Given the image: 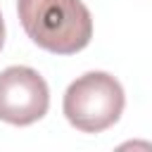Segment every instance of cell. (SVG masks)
I'll return each instance as SVG.
<instances>
[{
  "label": "cell",
  "mask_w": 152,
  "mask_h": 152,
  "mask_svg": "<svg viewBox=\"0 0 152 152\" xmlns=\"http://www.w3.org/2000/svg\"><path fill=\"white\" fill-rule=\"evenodd\" d=\"M26 36L52 55H76L93 38V17L81 0H17Z\"/></svg>",
  "instance_id": "obj_1"
},
{
  "label": "cell",
  "mask_w": 152,
  "mask_h": 152,
  "mask_svg": "<svg viewBox=\"0 0 152 152\" xmlns=\"http://www.w3.org/2000/svg\"><path fill=\"white\" fill-rule=\"evenodd\" d=\"M126 95L121 83L107 71L78 76L64 93V116L81 133H102L114 126L124 112Z\"/></svg>",
  "instance_id": "obj_2"
},
{
  "label": "cell",
  "mask_w": 152,
  "mask_h": 152,
  "mask_svg": "<svg viewBox=\"0 0 152 152\" xmlns=\"http://www.w3.org/2000/svg\"><path fill=\"white\" fill-rule=\"evenodd\" d=\"M50 90L45 78L31 66H7L0 71V119L12 126L36 124L48 114Z\"/></svg>",
  "instance_id": "obj_3"
},
{
  "label": "cell",
  "mask_w": 152,
  "mask_h": 152,
  "mask_svg": "<svg viewBox=\"0 0 152 152\" xmlns=\"http://www.w3.org/2000/svg\"><path fill=\"white\" fill-rule=\"evenodd\" d=\"M2 43H5V21H2V14H0V50H2Z\"/></svg>",
  "instance_id": "obj_4"
}]
</instances>
